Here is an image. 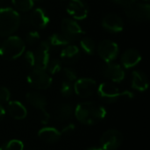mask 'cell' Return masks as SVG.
I'll use <instances>...</instances> for the list:
<instances>
[{
  "instance_id": "1",
  "label": "cell",
  "mask_w": 150,
  "mask_h": 150,
  "mask_svg": "<svg viewBox=\"0 0 150 150\" xmlns=\"http://www.w3.org/2000/svg\"><path fill=\"white\" fill-rule=\"evenodd\" d=\"M74 113L77 120L81 123L84 125H94L105 117L106 111L100 105L89 101L77 105Z\"/></svg>"
},
{
  "instance_id": "2",
  "label": "cell",
  "mask_w": 150,
  "mask_h": 150,
  "mask_svg": "<svg viewBox=\"0 0 150 150\" xmlns=\"http://www.w3.org/2000/svg\"><path fill=\"white\" fill-rule=\"evenodd\" d=\"M21 18L18 12L9 7L0 8V37L12 35L19 27Z\"/></svg>"
},
{
  "instance_id": "3",
  "label": "cell",
  "mask_w": 150,
  "mask_h": 150,
  "mask_svg": "<svg viewBox=\"0 0 150 150\" xmlns=\"http://www.w3.org/2000/svg\"><path fill=\"white\" fill-rule=\"evenodd\" d=\"M25 48V42L20 37L11 35L0 44V56L8 61L15 60L24 54Z\"/></svg>"
},
{
  "instance_id": "4",
  "label": "cell",
  "mask_w": 150,
  "mask_h": 150,
  "mask_svg": "<svg viewBox=\"0 0 150 150\" xmlns=\"http://www.w3.org/2000/svg\"><path fill=\"white\" fill-rule=\"evenodd\" d=\"M127 18L135 22L148 21L150 18V5L139 0H128L123 6Z\"/></svg>"
},
{
  "instance_id": "5",
  "label": "cell",
  "mask_w": 150,
  "mask_h": 150,
  "mask_svg": "<svg viewBox=\"0 0 150 150\" xmlns=\"http://www.w3.org/2000/svg\"><path fill=\"white\" fill-rule=\"evenodd\" d=\"M97 92L99 98L105 101V103H114L120 98H134V94L131 91H126L120 92L118 87L111 83H103L99 86H98Z\"/></svg>"
},
{
  "instance_id": "6",
  "label": "cell",
  "mask_w": 150,
  "mask_h": 150,
  "mask_svg": "<svg viewBox=\"0 0 150 150\" xmlns=\"http://www.w3.org/2000/svg\"><path fill=\"white\" fill-rule=\"evenodd\" d=\"M27 83L37 90H46L52 84V77L46 69L34 68L27 76Z\"/></svg>"
},
{
  "instance_id": "7",
  "label": "cell",
  "mask_w": 150,
  "mask_h": 150,
  "mask_svg": "<svg viewBox=\"0 0 150 150\" xmlns=\"http://www.w3.org/2000/svg\"><path fill=\"white\" fill-rule=\"evenodd\" d=\"M61 28H62V34L69 41L78 40L84 34V31L80 26V25L72 18L62 19L61 23Z\"/></svg>"
},
{
  "instance_id": "8",
  "label": "cell",
  "mask_w": 150,
  "mask_h": 150,
  "mask_svg": "<svg viewBox=\"0 0 150 150\" xmlns=\"http://www.w3.org/2000/svg\"><path fill=\"white\" fill-rule=\"evenodd\" d=\"M97 52L105 62H112L119 54V46L112 40H104L98 43Z\"/></svg>"
},
{
  "instance_id": "9",
  "label": "cell",
  "mask_w": 150,
  "mask_h": 150,
  "mask_svg": "<svg viewBox=\"0 0 150 150\" xmlns=\"http://www.w3.org/2000/svg\"><path fill=\"white\" fill-rule=\"evenodd\" d=\"M25 98L32 106L40 111V121L42 124H47L50 117L46 110V105H47L46 98L39 92L31 91L26 94Z\"/></svg>"
},
{
  "instance_id": "10",
  "label": "cell",
  "mask_w": 150,
  "mask_h": 150,
  "mask_svg": "<svg viewBox=\"0 0 150 150\" xmlns=\"http://www.w3.org/2000/svg\"><path fill=\"white\" fill-rule=\"evenodd\" d=\"M75 93L80 98H89L92 96L98 89L95 80L91 78H80L73 85Z\"/></svg>"
},
{
  "instance_id": "11",
  "label": "cell",
  "mask_w": 150,
  "mask_h": 150,
  "mask_svg": "<svg viewBox=\"0 0 150 150\" xmlns=\"http://www.w3.org/2000/svg\"><path fill=\"white\" fill-rule=\"evenodd\" d=\"M123 141V136L120 132L115 129L107 130L103 134L100 139L102 149L105 150L118 149Z\"/></svg>"
},
{
  "instance_id": "12",
  "label": "cell",
  "mask_w": 150,
  "mask_h": 150,
  "mask_svg": "<svg viewBox=\"0 0 150 150\" xmlns=\"http://www.w3.org/2000/svg\"><path fill=\"white\" fill-rule=\"evenodd\" d=\"M34 53V67L36 69H46L50 55V46L47 41H41Z\"/></svg>"
},
{
  "instance_id": "13",
  "label": "cell",
  "mask_w": 150,
  "mask_h": 150,
  "mask_svg": "<svg viewBox=\"0 0 150 150\" xmlns=\"http://www.w3.org/2000/svg\"><path fill=\"white\" fill-rule=\"evenodd\" d=\"M102 75L113 83H120L125 78V71L123 68L116 63H106L102 69Z\"/></svg>"
},
{
  "instance_id": "14",
  "label": "cell",
  "mask_w": 150,
  "mask_h": 150,
  "mask_svg": "<svg viewBox=\"0 0 150 150\" xmlns=\"http://www.w3.org/2000/svg\"><path fill=\"white\" fill-rule=\"evenodd\" d=\"M67 11L76 20H83L88 16V7L83 0H70L67 6Z\"/></svg>"
},
{
  "instance_id": "15",
  "label": "cell",
  "mask_w": 150,
  "mask_h": 150,
  "mask_svg": "<svg viewBox=\"0 0 150 150\" xmlns=\"http://www.w3.org/2000/svg\"><path fill=\"white\" fill-rule=\"evenodd\" d=\"M102 26L108 32L120 33L123 30L124 23L122 18L115 13L106 14L102 19Z\"/></svg>"
},
{
  "instance_id": "16",
  "label": "cell",
  "mask_w": 150,
  "mask_h": 150,
  "mask_svg": "<svg viewBox=\"0 0 150 150\" xmlns=\"http://www.w3.org/2000/svg\"><path fill=\"white\" fill-rule=\"evenodd\" d=\"M29 23L38 29L45 28L49 23V17L47 12L41 8H36L33 10L28 17Z\"/></svg>"
},
{
  "instance_id": "17",
  "label": "cell",
  "mask_w": 150,
  "mask_h": 150,
  "mask_svg": "<svg viewBox=\"0 0 150 150\" xmlns=\"http://www.w3.org/2000/svg\"><path fill=\"white\" fill-rule=\"evenodd\" d=\"M142 60V55L140 52L134 48H129L125 50L120 57L122 66L125 69H131L136 66Z\"/></svg>"
},
{
  "instance_id": "18",
  "label": "cell",
  "mask_w": 150,
  "mask_h": 150,
  "mask_svg": "<svg viewBox=\"0 0 150 150\" xmlns=\"http://www.w3.org/2000/svg\"><path fill=\"white\" fill-rule=\"evenodd\" d=\"M60 56H61L62 62L67 64H72L79 59L80 49L76 45L69 44L62 49Z\"/></svg>"
},
{
  "instance_id": "19",
  "label": "cell",
  "mask_w": 150,
  "mask_h": 150,
  "mask_svg": "<svg viewBox=\"0 0 150 150\" xmlns=\"http://www.w3.org/2000/svg\"><path fill=\"white\" fill-rule=\"evenodd\" d=\"M132 88L138 91H145L149 88V80L143 72L135 70L132 73Z\"/></svg>"
},
{
  "instance_id": "20",
  "label": "cell",
  "mask_w": 150,
  "mask_h": 150,
  "mask_svg": "<svg viewBox=\"0 0 150 150\" xmlns=\"http://www.w3.org/2000/svg\"><path fill=\"white\" fill-rule=\"evenodd\" d=\"M7 110L9 114L15 120H23L27 115L25 107L18 101H11L8 104Z\"/></svg>"
},
{
  "instance_id": "21",
  "label": "cell",
  "mask_w": 150,
  "mask_h": 150,
  "mask_svg": "<svg viewBox=\"0 0 150 150\" xmlns=\"http://www.w3.org/2000/svg\"><path fill=\"white\" fill-rule=\"evenodd\" d=\"M39 137L47 143H55L61 138V133L54 127L41 128L38 133Z\"/></svg>"
},
{
  "instance_id": "22",
  "label": "cell",
  "mask_w": 150,
  "mask_h": 150,
  "mask_svg": "<svg viewBox=\"0 0 150 150\" xmlns=\"http://www.w3.org/2000/svg\"><path fill=\"white\" fill-rule=\"evenodd\" d=\"M74 113L73 108L68 104H62L57 106L54 112V118L60 121H66L72 118Z\"/></svg>"
},
{
  "instance_id": "23",
  "label": "cell",
  "mask_w": 150,
  "mask_h": 150,
  "mask_svg": "<svg viewBox=\"0 0 150 150\" xmlns=\"http://www.w3.org/2000/svg\"><path fill=\"white\" fill-rule=\"evenodd\" d=\"M47 43L50 46V47H59L69 45V41L62 33H53L48 37Z\"/></svg>"
},
{
  "instance_id": "24",
  "label": "cell",
  "mask_w": 150,
  "mask_h": 150,
  "mask_svg": "<svg viewBox=\"0 0 150 150\" xmlns=\"http://www.w3.org/2000/svg\"><path fill=\"white\" fill-rule=\"evenodd\" d=\"M80 46L83 52L87 54H93L96 50L95 41L88 36H83L80 39Z\"/></svg>"
},
{
  "instance_id": "25",
  "label": "cell",
  "mask_w": 150,
  "mask_h": 150,
  "mask_svg": "<svg viewBox=\"0 0 150 150\" xmlns=\"http://www.w3.org/2000/svg\"><path fill=\"white\" fill-rule=\"evenodd\" d=\"M11 3L16 10L27 12L33 9L34 2L33 0H11Z\"/></svg>"
},
{
  "instance_id": "26",
  "label": "cell",
  "mask_w": 150,
  "mask_h": 150,
  "mask_svg": "<svg viewBox=\"0 0 150 150\" xmlns=\"http://www.w3.org/2000/svg\"><path fill=\"white\" fill-rule=\"evenodd\" d=\"M62 69V61L59 59H49L46 70L49 75H54L61 71Z\"/></svg>"
},
{
  "instance_id": "27",
  "label": "cell",
  "mask_w": 150,
  "mask_h": 150,
  "mask_svg": "<svg viewBox=\"0 0 150 150\" xmlns=\"http://www.w3.org/2000/svg\"><path fill=\"white\" fill-rule=\"evenodd\" d=\"M24 149V144L22 142L18 140H11L8 142L6 144L3 145L0 150H23Z\"/></svg>"
},
{
  "instance_id": "28",
  "label": "cell",
  "mask_w": 150,
  "mask_h": 150,
  "mask_svg": "<svg viewBox=\"0 0 150 150\" xmlns=\"http://www.w3.org/2000/svg\"><path fill=\"white\" fill-rule=\"evenodd\" d=\"M61 94L65 97V98H68V97H70L74 91V87H73V84L72 83L70 82H68V81H64L62 83V86H61Z\"/></svg>"
},
{
  "instance_id": "29",
  "label": "cell",
  "mask_w": 150,
  "mask_h": 150,
  "mask_svg": "<svg viewBox=\"0 0 150 150\" xmlns=\"http://www.w3.org/2000/svg\"><path fill=\"white\" fill-rule=\"evenodd\" d=\"M62 72H63L64 77L66 78V81L73 83V82H76L77 80V74H76L75 69L69 68V67H66L62 69Z\"/></svg>"
},
{
  "instance_id": "30",
  "label": "cell",
  "mask_w": 150,
  "mask_h": 150,
  "mask_svg": "<svg viewBox=\"0 0 150 150\" xmlns=\"http://www.w3.org/2000/svg\"><path fill=\"white\" fill-rule=\"evenodd\" d=\"M40 40V33L37 31H31L26 34L25 41L28 45H35Z\"/></svg>"
},
{
  "instance_id": "31",
  "label": "cell",
  "mask_w": 150,
  "mask_h": 150,
  "mask_svg": "<svg viewBox=\"0 0 150 150\" xmlns=\"http://www.w3.org/2000/svg\"><path fill=\"white\" fill-rule=\"evenodd\" d=\"M11 97V93L6 87H0V105L8 102Z\"/></svg>"
},
{
  "instance_id": "32",
  "label": "cell",
  "mask_w": 150,
  "mask_h": 150,
  "mask_svg": "<svg viewBox=\"0 0 150 150\" xmlns=\"http://www.w3.org/2000/svg\"><path fill=\"white\" fill-rule=\"evenodd\" d=\"M25 61L30 67H34V53L32 51H26L25 53Z\"/></svg>"
},
{
  "instance_id": "33",
  "label": "cell",
  "mask_w": 150,
  "mask_h": 150,
  "mask_svg": "<svg viewBox=\"0 0 150 150\" xmlns=\"http://www.w3.org/2000/svg\"><path fill=\"white\" fill-rule=\"evenodd\" d=\"M75 128H76V127H75L74 124H69L68 126H66V127L62 129V133L64 134H71V133L74 132Z\"/></svg>"
},
{
  "instance_id": "34",
  "label": "cell",
  "mask_w": 150,
  "mask_h": 150,
  "mask_svg": "<svg viewBox=\"0 0 150 150\" xmlns=\"http://www.w3.org/2000/svg\"><path fill=\"white\" fill-rule=\"evenodd\" d=\"M112 3L116 4H119V5H121V6H124L128 0H111Z\"/></svg>"
},
{
  "instance_id": "35",
  "label": "cell",
  "mask_w": 150,
  "mask_h": 150,
  "mask_svg": "<svg viewBox=\"0 0 150 150\" xmlns=\"http://www.w3.org/2000/svg\"><path fill=\"white\" fill-rule=\"evenodd\" d=\"M4 115H5V110H4V108L3 107V105H0V120L3 119Z\"/></svg>"
},
{
  "instance_id": "36",
  "label": "cell",
  "mask_w": 150,
  "mask_h": 150,
  "mask_svg": "<svg viewBox=\"0 0 150 150\" xmlns=\"http://www.w3.org/2000/svg\"><path fill=\"white\" fill-rule=\"evenodd\" d=\"M87 150H105L104 149H101V148H91V149H88Z\"/></svg>"
},
{
  "instance_id": "37",
  "label": "cell",
  "mask_w": 150,
  "mask_h": 150,
  "mask_svg": "<svg viewBox=\"0 0 150 150\" xmlns=\"http://www.w3.org/2000/svg\"><path fill=\"white\" fill-rule=\"evenodd\" d=\"M33 2H43V1H45V0H33Z\"/></svg>"
},
{
  "instance_id": "38",
  "label": "cell",
  "mask_w": 150,
  "mask_h": 150,
  "mask_svg": "<svg viewBox=\"0 0 150 150\" xmlns=\"http://www.w3.org/2000/svg\"><path fill=\"white\" fill-rule=\"evenodd\" d=\"M143 1H145V2H148L149 0H143Z\"/></svg>"
}]
</instances>
